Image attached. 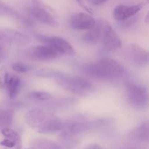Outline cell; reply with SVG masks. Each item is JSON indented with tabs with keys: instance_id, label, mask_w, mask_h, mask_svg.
Segmentation results:
<instances>
[{
	"instance_id": "cell-1",
	"label": "cell",
	"mask_w": 149,
	"mask_h": 149,
	"mask_svg": "<svg viewBox=\"0 0 149 149\" xmlns=\"http://www.w3.org/2000/svg\"><path fill=\"white\" fill-rule=\"evenodd\" d=\"M82 71L93 78L101 80H115L123 77L126 69L119 62L110 58H102L83 65Z\"/></svg>"
},
{
	"instance_id": "cell-2",
	"label": "cell",
	"mask_w": 149,
	"mask_h": 149,
	"mask_svg": "<svg viewBox=\"0 0 149 149\" xmlns=\"http://www.w3.org/2000/svg\"><path fill=\"white\" fill-rule=\"evenodd\" d=\"M24 119L27 125L39 133H52L62 131L63 128V121L53 113L39 108L29 110Z\"/></svg>"
},
{
	"instance_id": "cell-3",
	"label": "cell",
	"mask_w": 149,
	"mask_h": 149,
	"mask_svg": "<svg viewBox=\"0 0 149 149\" xmlns=\"http://www.w3.org/2000/svg\"><path fill=\"white\" fill-rule=\"evenodd\" d=\"M55 80L65 90L81 96L90 93L93 87L92 83L83 77L67 75L60 71Z\"/></svg>"
},
{
	"instance_id": "cell-4",
	"label": "cell",
	"mask_w": 149,
	"mask_h": 149,
	"mask_svg": "<svg viewBox=\"0 0 149 149\" xmlns=\"http://www.w3.org/2000/svg\"><path fill=\"white\" fill-rule=\"evenodd\" d=\"M29 13L33 18L42 24L51 27H58L59 26V23L55 17V10L40 0H33Z\"/></svg>"
},
{
	"instance_id": "cell-5",
	"label": "cell",
	"mask_w": 149,
	"mask_h": 149,
	"mask_svg": "<svg viewBox=\"0 0 149 149\" xmlns=\"http://www.w3.org/2000/svg\"><path fill=\"white\" fill-rule=\"evenodd\" d=\"M101 31V39L104 47L107 50L114 51L120 49L122 46V42L120 37L118 36L111 25L105 19H99L96 21Z\"/></svg>"
},
{
	"instance_id": "cell-6",
	"label": "cell",
	"mask_w": 149,
	"mask_h": 149,
	"mask_svg": "<svg viewBox=\"0 0 149 149\" xmlns=\"http://www.w3.org/2000/svg\"><path fill=\"white\" fill-rule=\"evenodd\" d=\"M126 95L128 103L135 109H143L148 106V90L142 84L130 83L127 87Z\"/></svg>"
},
{
	"instance_id": "cell-7",
	"label": "cell",
	"mask_w": 149,
	"mask_h": 149,
	"mask_svg": "<svg viewBox=\"0 0 149 149\" xmlns=\"http://www.w3.org/2000/svg\"><path fill=\"white\" fill-rule=\"evenodd\" d=\"M36 38L45 45L53 47L60 55L74 56L76 51L72 45L65 39L57 36H47L43 34H36Z\"/></svg>"
},
{
	"instance_id": "cell-8",
	"label": "cell",
	"mask_w": 149,
	"mask_h": 149,
	"mask_svg": "<svg viewBox=\"0 0 149 149\" xmlns=\"http://www.w3.org/2000/svg\"><path fill=\"white\" fill-rule=\"evenodd\" d=\"M27 54L32 60L40 62L54 61L61 55L53 47L47 45L31 47L28 49Z\"/></svg>"
},
{
	"instance_id": "cell-9",
	"label": "cell",
	"mask_w": 149,
	"mask_h": 149,
	"mask_svg": "<svg viewBox=\"0 0 149 149\" xmlns=\"http://www.w3.org/2000/svg\"><path fill=\"white\" fill-rule=\"evenodd\" d=\"M125 53L128 60L133 64L141 66L148 65L149 61L148 51L138 45L130 44L128 45Z\"/></svg>"
},
{
	"instance_id": "cell-10",
	"label": "cell",
	"mask_w": 149,
	"mask_h": 149,
	"mask_svg": "<svg viewBox=\"0 0 149 149\" xmlns=\"http://www.w3.org/2000/svg\"><path fill=\"white\" fill-rule=\"evenodd\" d=\"M145 5V2L133 5L119 4L113 9V17L119 22L126 21L138 14Z\"/></svg>"
},
{
	"instance_id": "cell-11",
	"label": "cell",
	"mask_w": 149,
	"mask_h": 149,
	"mask_svg": "<svg viewBox=\"0 0 149 149\" xmlns=\"http://www.w3.org/2000/svg\"><path fill=\"white\" fill-rule=\"evenodd\" d=\"M95 23L91 15L81 12L73 13L70 17V26L76 30H89L94 27Z\"/></svg>"
},
{
	"instance_id": "cell-12",
	"label": "cell",
	"mask_w": 149,
	"mask_h": 149,
	"mask_svg": "<svg viewBox=\"0 0 149 149\" xmlns=\"http://www.w3.org/2000/svg\"><path fill=\"white\" fill-rule=\"evenodd\" d=\"M92 127V122H89L85 119L81 117L73 118L63 122V128L62 131L70 135L75 136L80 133L85 132Z\"/></svg>"
},
{
	"instance_id": "cell-13",
	"label": "cell",
	"mask_w": 149,
	"mask_h": 149,
	"mask_svg": "<svg viewBox=\"0 0 149 149\" xmlns=\"http://www.w3.org/2000/svg\"><path fill=\"white\" fill-rule=\"evenodd\" d=\"M29 38L24 33L11 29H0V43L7 45L12 43L26 44Z\"/></svg>"
},
{
	"instance_id": "cell-14",
	"label": "cell",
	"mask_w": 149,
	"mask_h": 149,
	"mask_svg": "<svg viewBox=\"0 0 149 149\" xmlns=\"http://www.w3.org/2000/svg\"><path fill=\"white\" fill-rule=\"evenodd\" d=\"M77 102L75 97H61L44 102L42 106L47 109H63L74 106Z\"/></svg>"
},
{
	"instance_id": "cell-15",
	"label": "cell",
	"mask_w": 149,
	"mask_h": 149,
	"mask_svg": "<svg viewBox=\"0 0 149 149\" xmlns=\"http://www.w3.org/2000/svg\"><path fill=\"white\" fill-rule=\"evenodd\" d=\"M129 137L132 140L138 141H147L149 138V125L148 122L141 123L129 134Z\"/></svg>"
},
{
	"instance_id": "cell-16",
	"label": "cell",
	"mask_w": 149,
	"mask_h": 149,
	"mask_svg": "<svg viewBox=\"0 0 149 149\" xmlns=\"http://www.w3.org/2000/svg\"><path fill=\"white\" fill-rule=\"evenodd\" d=\"M101 39V31L97 23H95L94 27L89 29L88 31L84 33L82 36L83 42L88 45H95Z\"/></svg>"
},
{
	"instance_id": "cell-17",
	"label": "cell",
	"mask_w": 149,
	"mask_h": 149,
	"mask_svg": "<svg viewBox=\"0 0 149 149\" xmlns=\"http://www.w3.org/2000/svg\"><path fill=\"white\" fill-rule=\"evenodd\" d=\"M20 79L15 75H8L6 86L9 97L11 99H14L17 96L20 88Z\"/></svg>"
},
{
	"instance_id": "cell-18",
	"label": "cell",
	"mask_w": 149,
	"mask_h": 149,
	"mask_svg": "<svg viewBox=\"0 0 149 149\" xmlns=\"http://www.w3.org/2000/svg\"><path fill=\"white\" fill-rule=\"evenodd\" d=\"M32 146L34 149H63L61 144L45 138L35 139L32 142Z\"/></svg>"
},
{
	"instance_id": "cell-19",
	"label": "cell",
	"mask_w": 149,
	"mask_h": 149,
	"mask_svg": "<svg viewBox=\"0 0 149 149\" xmlns=\"http://www.w3.org/2000/svg\"><path fill=\"white\" fill-rule=\"evenodd\" d=\"M14 114L15 112L13 110L5 111L0 114V127L1 129L10 127L11 124L13 123Z\"/></svg>"
},
{
	"instance_id": "cell-20",
	"label": "cell",
	"mask_w": 149,
	"mask_h": 149,
	"mask_svg": "<svg viewBox=\"0 0 149 149\" xmlns=\"http://www.w3.org/2000/svg\"><path fill=\"white\" fill-rule=\"evenodd\" d=\"M28 97L38 101L45 102L52 99V95L45 91H32L28 94Z\"/></svg>"
},
{
	"instance_id": "cell-21",
	"label": "cell",
	"mask_w": 149,
	"mask_h": 149,
	"mask_svg": "<svg viewBox=\"0 0 149 149\" xmlns=\"http://www.w3.org/2000/svg\"><path fill=\"white\" fill-rule=\"evenodd\" d=\"M59 71H55L52 68H44L36 71V75L39 77H42V78H52L55 79Z\"/></svg>"
},
{
	"instance_id": "cell-22",
	"label": "cell",
	"mask_w": 149,
	"mask_h": 149,
	"mask_svg": "<svg viewBox=\"0 0 149 149\" xmlns=\"http://www.w3.org/2000/svg\"><path fill=\"white\" fill-rule=\"evenodd\" d=\"M59 139L66 147H73L76 144V139H74V136L63 131L60 135Z\"/></svg>"
},
{
	"instance_id": "cell-23",
	"label": "cell",
	"mask_w": 149,
	"mask_h": 149,
	"mask_svg": "<svg viewBox=\"0 0 149 149\" xmlns=\"http://www.w3.org/2000/svg\"><path fill=\"white\" fill-rule=\"evenodd\" d=\"M1 134L7 139L13 140L16 143L19 141V135L15 130L10 127H5L1 129Z\"/></svg>"
},
{
	"instance_id": "cell-24",
	"label": "cell",
	"mask_w": 149,
	"mask_h": 149,
	"mask_svg": "<svg viewBox=\"0 0 149 149\" xmlns=\"http://www.w3.org/2000/svg\"><path fill=\"white\" fill-rule=\"evenodd\" d=\"M12 68L17 73H26L29 71V65H26L23 63L20 62H16L14 63L12 65Z\"/></svg>"
},
{
	"instance_id": "cell-25",
	"label": "cell",
	"mask_w": 149,
	"mask_h": 149,
	"mask_svg": "<svg viewBox=\"0 0 149 149\" xmlns=\"http://www.w3.org/2000/svg\"><path fill=\"white\" fill-rule=\"evenodd\" d=\"M8 75L9 74H7V71L5 68H0V89L4 88L6 86Z\"/></svg>"
},
{
	"instance_id": "cell-26",
	"label": "cell",
	"mask_w": 149,
	"mask_h": 149,
	"mask_svg": "<svg viewBox=\"0 0 149 149\" xmlns=\"http://www.w3.org/2000/svg\"><path fill=\"white\" fill-rule=\"evenodd\" d=\"M76 1H77V2L78 3L79 5L83 10H84L86 12L88 13V14H93V10L88 5V4H87V0H76Z\"/></svg>"
},
{
	"instance_id": "cell-27",
	"label": "cell",
	"mask_w": 149,
	"mask_h": 149,
	"mask_svg": "<svg viewBox=\"0 0 149 149\" xmlns=\"http://www.w3.org/2000/svg\"><path fill=\"white\" fill-rule=\"evenodd\" d=\"M16 143H17L15 141L10 139H7V138H5V139H4L2 141L0 142V145L3 146L4 147H7V148H13V147L15 146Z\"/></svg>"
},
{
	"instance_id": "cell-28",
	"label": "cell",
	"mask_w": 149,
	"mask_h": 149,
	"mask_svg": "<svg viewBox=\"0 0 149 149\" xmlns=\"http://www.w3.org/2000/svg\"><path fill=\"white\" fill-rule=\"evenodd\" d=\"M87 1H89L90 2H91L92 4H95V5H100V4L106 2L107 0H87Z\"/></svg>"
},
{
	"instance_id": "cell-29",
	"label": "cell",
	"mask_w": 149,
	"mask_h": 149,
	"mask_svg": "<svg viewBox=\"0 0 149 149\" xmlns=\"http://www.w3.org/2000/svg\"><path fill=\"white\" fill-rule=\"evenodd\" d=\"M85 149H104L101 148L100 146H99L98 145H95V144H93V145H90L89 146H87Z\"/></svg>"
},
{
	"instance_id": "cell-30",
	"label": "cell",
	"mask_w": 149,
	"mask_h": 149,
	"mask_svg": "<svg viewBox=\"0 0 149 149\" xmlns=\"http://www.w3.org/2000/svg\"><path fill=\"white\" fill-rule=\"evenodd\" d=\"M148 13H147V15H146V23H148Z\"/></svg>"
},
{
	"instance_id": "cell-31",
	"label": "cell",
	"mask_w": 149,
	"mask_h": 149,
	"mask_svg": "<svg viewBox=\"0 0 149 149\" xmlns=\"http://www.w3.org/2000/svg\"><path fill=\"white\" fill-rule=\"evenodd\" d=\"M4 8V7H3V6H1V4H0V11H3Z\"/></svg>"
}]
</instances>
